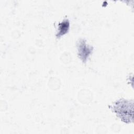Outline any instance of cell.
I'll return each instance as SVG.
<instances>
[{
  "label": "cell",
  "instance_id": "6da1fadb",
  "mask_svg": "<svg viewBox=\"0 0 134 134\" xmlns=\"http://www.w3.org/2000/svg\"><path fill=\"white\" fill-rule=\"evenodd\" d=\"M111 108L121 121L130 123L133 121V101L120 99L114 102Z\"/></svg>",
  "mask_w": 134,
  "mask_h": 134
},
{
  "label": "cell",
  "instance_id": "7a4b0ae2",
  "mask_svg": "<svg viewBox=\"0 0 134 134\" xmlns=\"http://www.w3.org/2000/svg\"><path fill=\"white\" fill-rule=\"evenodd\" d=\"M77 48L79 58L83 63H85L87 59L93 52V47L89 46L84 39H81L77 42Z\"/></svg>",
  "mask_w": 134,
  "mask_h": 134
},
{
  "label": "cell",
  "instance_id": "3957f363",
  "mask_svg": "<svg viewBox=\"0 0 134 134\" xmlns=\"http://www.w3.org/2000/svg\"><path fill=\"white\" fill-rule=\"evenodd\" d=\"M70 27V22L68 19H65L60 22L58 26L57 32L56 34V37L57 38H59L62 36L66 34Z\"/></svg>",
  "mask_w": 134,
  "mask_h": 134
}]
</instances>
